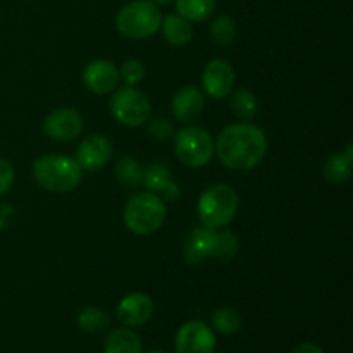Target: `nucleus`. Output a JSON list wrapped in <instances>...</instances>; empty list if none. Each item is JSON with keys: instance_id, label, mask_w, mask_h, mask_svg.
<instances>
[{"instance_id": "obj_29", "label": "nucleus", "mask_w": 353, "mask_h": 353, "mask_svg": "<svg viewBox=\"0 0 353 353\" xmlns=\"http://www.w3.org/2000/svg\"><path fill=\"white\" fill-rule=\"evenodd\" d=\"M14 178H16L14 165L7 159L0 157V196L9 193V190L14 185Z\"/></svg>"}, {"instance_id": "obj_31", "label": "nucleus", "mask_w": 353, "mask_h": 353, "mask_svg": "<svg viewBox=\"0 0 353 353\" xmlns=\"http://www.w3.org/2000/svg\"><path fill=\"white\" fill-rule=\"evenodd\" d=\"M292 353H324V350L319 345L312 343V341H303V343L296 345L292 350Z\"/></svg>"}, {"instance_id": "obj_30", "label": "nucleus", "mask_w": 353, "mask_h": 353, "mask_svg": "<svg viewBox=\"0 0 353 353\" xmlns=\"http://www.w3.org/2000/svg\"><path fill=\"white\" fill-rule=\"evenodd\" d=\"M14 217V207L9 203H2L0 205V231H6L9 228L10 221Z\"/></svg>"}, {"instance_id": "obj_13", "label": "nucleus", "mask_w": 353, "mask_h": 353, "mask_svg": "<svg viewBox=\"0 0 353 353\" xmlns=\"http://www.w3.org/2000/svg\"><path fill=\"white\" fill-rule=\"evenodd\" d=\"M116 314L126 327H140L154 316V302L145 293H130L121 300Z\"/></svg>"}, {"instance_id": "obj_16", "label": "nucleus", "mask_w": 353, "mask_h": 353, "mask_svg": "<svg viewBox=\"0 0 353 353\" xmlns=\"http://www.w3.org/2000/svg\"><path fill=\"white\" fill-rule=\"evenodd\" d=\"M143 185L148 192L155 193L168 202H178L181 196V190L171 179V171L162 162H152L143 172Z\"/></svg>"}, {"instance_id": "obj_18", "label": "nucleus", "mask_w": 353, "mask_h": 353, "mask_svg": "<svg viewBox=\"0 0 353 353\" xmlns=\"http://www.w3.org/2000/svg\"><path fill=\"white\" fill-rule=\"evenodd\" d=\"M352 164H353V145L348 143L345 152L334 154L324 162L323 174L324 179H327L333 185H340L345 183L352 174Z\"/></svg>"}, {"instance_id": "obj_14", "label": "nucleus", "mask_w": 353, "mask_h": 353, "mask_svg": "<svg viewBox=\"0 0 353 353\" xmlns=\"http://www.w3.org/2000/svg\"><path fill=\"white\" fill-rule=\"evenodd\" d=\"M216 233L207 226H199L188 234L183 247V257L188 264H202L207 259L214 257L216 252Z\"/></svg>"}, {"instance_id": "obj_33", "label": "nucleus", "mask_w": 353, "mask_h": 353, "mask_svg": "<svg viewBox=\"0 0 353 353\" xmlns=\"http://www.w3.org/2000/svg\"><path fill=\"white\" fill-rule=\"evenodd\" d=\"M148 353H165V352H161V350H152V352H148Z\"/></svg>"}, {"instance_id": "obj_22", "label": "nucleus", "mask_w": 353, "mask_h": 353, "mask_svg": "<svg viewBox=\"0 0 353 353\" xmlns=\"http://www.w3.org/2000/svg\"><path fill=\"white\" fill-rule=\"evenodd\" d=\"M116 178L119 181V185H123L124 188H140L143 185V165L133 157H123L121 161H117L116 164Z\"/></svg>"}, {"instance_id": "obj_3", "label": "nucleus", "mask_w": 353, "mask_h": 353, "mask_svg": "<svg viewBox=\"0 0 353 353\" xmlns=\"http://www.w3.org/2000/svg\"><path fill=\"white\" fill-rule=\"evenodd\" d=\"M168 209L159 195L152 192L133 193L124 207V224L138 236H148L161 230Z\"/></svg>"}, {"instance_id": "obj_19", "label": "nucleus", "mask_w": 353, "mask_h": 353, "mask_svg": "<svg viewBox=\"0 0 353 353\" xmlns=\"http://www.w3.org/2000/svg\"><path fill=\"white\" fill-rule=\"evenodd\" d=\"M103 353H143L140 336L130 327L110 331L103 345Z\"/></svg>"}, {"instance_id": "obj_25", "label": "nucleus", "mask_w": 353, "mask_h": 353, "mask_svg": "<svg viewBox=\"0 0 353 353\" xmlns=\"http://www.w3.org/2000/svg\"><path fill=\"white\" fill-rule=\"evenodd\" d=\"M210 38L219 47H230L236 40V24L228 14L216 17L210 24Z\"/></svg>"}, {"instance_id": "obj_24", "label": "nucleus", "mask_w": 353, "mask_h": 353, "mask_svg": "<svg viewBox=\"0 0 353 353\" xmlns=\"http://www.w3.org/2000/svg\"><path fill=\"white\" fill-rule=\"evenodd\" d=\"M76 321H78V326L86 333H102L110 326L109 314L99 307H85L79 310Z\"/></svg>"}, {"instance_id": "obj_28", "label": "nucleus", "mask_w": 353, "mask_h": 353, "mask_svg": "<svg viewBox=\"0 0 353 353\" xmlns=\"http://www.w3.org/2000/svg\"><path fill=\"white\" fill-rule=\"evenodd\" d=\"M119 78L123 79L124 83H128V86H137L138 83L143 81L145 78L143 62L138 61V59H130V61H126L121 65Z\"/></svg>"}, {"instance_id": "obj_6", "label": "nucleus", "mask_w": 353, "mask_h": 353, "mask_svg": "<svg viewBox=\"0 0 353 353\" xmlns=\"http://www.w3.org/2000/svg\"><path fill=\"white\" fill-rule=\"evenodd\" d=\"M172 138H174V155L181 164L199 169L212 161L214 138L203 128H183Z\"/></svg>"}, {"instance_id": "obj_32", "label": "nucleus", "mask_w": 353, "mask_h": 353, "mask_svg": "<svg viewBox=\"0 0 353 353\" xmlns=\"http://www.w3.org/2000/svg\"><path fill=\"white\" fill-rule=\"evenodd\" d=\"M150 2L157 3V6H168V3L174 2V0H150Z\"/></svg>"}, {"instance_id": "obj_4", "label": "nucleus", "mask_w": 353, "mask_h": 353, "mask_svg": "<svg viewBox=\"0 0 353 353\" xmlns=\"http://www.w3.org/2000/svg\"><path fill=\"white\" fill-rule=\"evenodd\" d=\"M162 12L150 0H133L121 7L116 16V30L128 40H145L161 30Z\"/></svg>"}, {"instance_id": "obj_5", "label": "nucleus", "mask_w": 353, "mask_h": 353, "mask_svg": "<svg viewBox=\"0 0 353 353\" xmlns=\"http://www.w3.org/2000/svg\"><path fill=\"white\" fill-rule=\"evenodd\" d=\"M238 210V193L230 185L217 183L209 186L200 195L196 203V214H199L202 226L210 230H223L234 219Z\"/></svg>"}, {"instance_id": "obj_8", "label": "nucleus", "mask_w": 353, "mask_h": 353, "mask_svg": "<svg viewBox=\"0 0 353 353\" xmlns=\"http://www.w3.org/2000/svg\"><path fill=\"white\" fill-rule=\"evenodd\" d=\"M178 353H214L217 347L216 334L202 321H188L178 330L174 338Z\"/></svg>"}, {"instance_id": "obj_21", "label": "nucleus", "mask_w": 353, "mask_h": 353, "mask_svg": "<svg viewBox=\"0 0 353 353\" xmlns=\"http://www.w3.org/2000/svg\"><path fill=\"white\" fill-rule=\"evenodd\" d=\"M176 10L190 23H202L214 14L216 0H174Z\"/></svg>"}, {"instance_id": "obj_11", "label": "nucleus", "mask_w": 353, "mask_h": 353, "mask_svg": "<svg viewBox=\"0 0 353 353\" xmlns=\"http://www.w3.org/2000/svg\"><path fill=\"white\" fill-rule=\"evenodd\" d=\"M112 159V143L103 134H90L79 143L76 161L86 171H99Z\"/></svg>"}, {"instance_id": "obj_23", "label": "nucleus", "mask_w": 353, "mask_h": 353, "mask_svg": "<svg viewBox=\"0 0 353 353\" xmlns=\"http://www.w3.org/2000/svg\"><path fill=\"white\" fill-rule=\"evenodd\" d=\"M212 327L221 334H236L243 327V317L233 307H221L212 312Z\"/></svg>"}, {"instance_id": "obj_15", "label": "nucleus", "mask_w": 353, "mask_h": 353, "mask_svg": "<svg viewBox=\"0 0 353 353\" xmlns=\"http://www.w3.org/2000/svg\"><path fill=\"white\" fill-rule=\"evenodd\" d=\"M203 105L205 99L202 90L193 85L179 88L171 100V110L179 123H193L199 119L203 112Z\"/></svg>"}, {"instance_id": "obj_1", "label": "nucleus", "mask_w": 353, "mask_h": 353, "mask_svg": "<svg viewBox=\"0 0 353 353\" xmlns=\"http://www.w3.org/2000/svg\"><path fill=\"white\" fill-rule=\"evenodd\" d=\"M214 152L224 168L231 171H250L268 155V137L255 124L234 123L217 134Z\"/></svg>"}, {"instance_id": "obj_7", "label": "nucleus", "mask_w": 353, "mask_h": 353, "mask_svg": "<svg viewBox=\"0 0 353 353\" xmlns=\"http://www.w3.org/2000/svg\"><path fill=\"white\" fill-rule=\"evenodd\" d=\"M109 105L114 119L128 128H138L150 119V100L134 86L114 90Z\"/></svg>"}, {"instance_id": "obj_27", "label": "nucleus", "mask_w": 353, "mask_h": 353, "mask_svg": "<svg viewBox=\"0 0 353 353\" xmlns=\"http://www.w3.org/2000/svg\"><path fill=\"white\" fill-rule=\"evenodd\" d=\"M148 134L155 141H168L174 137V124L169 117L155 116L148 123Z\"/></svg>"}, {"instance_id": "obj_2", "label": "nucleus", "mask_w": 353, "mask_h": 353, "mask_svg": "<svg viewBox=\"0 0 353 353\" xmlns=\"http://www.w3.org/2000/svg\"><path fill=\"white\" fill-rule=\"evenodd\" d=\"M81 171L76 159L59 154L41 155L33 164L34 181L54 193L72 192L81 183Z\"/></svg>"}, {"instance_id": "obj_10", "label": "nucleus", "mask_w": 353, "mask_h": 353, "mask_svg": "<svg viewBox=\"0 0 353 353\" xmlns=\"http://www.w3.org/2000/svg\"><path fill=\"white\" fill-rule=\"evenodd\" d=\"M203 92L212 99H226L233 92L234 71L233 65L224 59H212L202 72Z\"/></svg>"}, {"instance_id": "obj_17", "label": "nucleus", "mask_w": 353, "mask_h": 353, "mask_svg": "<svg viewBox=\"0 0 353 353\" xmlns=\"http://www.w3.org/2000/svg\"><path fill=\"white\" fill-rule=\"evenodd\" d=\"M162 33L172 47H185L193 40V26L179 14H168L162 17Z\"/></svg>"}, {"instance_id": "obj_9", "label": "nucleus", "mask_w": 353, "mask_h": 353, "mask_svg": "<svg viewBox=\"0 0 353 353\" xmlns=\"http://www.w3.org/2000/svg\"><path fill=\"white\" fill-rule=\"evenodd\" d=\"M43 131L55 141H71L83 131V116L69 107H59L43 119Z\"/></svg>"}, {"instance_id": "obj_12", "label": "nucleus", "mask_w": 353, "mask_h": 353, "mask_svg": "<svg viewBox=\"0 0 353 353\" xmlns=\"http://www.w3.org/2000/svg\"><path fill=\"white\" fill-rule=\"evenodd\" d=\"M83 81L86 88L95 95H105L117 90L119 85V69L116 64L105 59H97L90 62L83 71Z\"/></svg>"}, {"instance_id": "obj_20", "label": "nucleus", "mask_w": 353, "mask_h": 353, "mask_svg": "<svg viewBox=\"0 0 353 353\" xmlns=\"http://www.w3.org/2000/svg\"><path fill=\"white\" fill-rule=\"evenodd\" d=\"M230 105L234 116L243 123L254 119L259 112V100L255 93L248 88H238L236 92L230 93Z\"/></svg>"}, {"instance_id": "obj_26", "label": "nucleus", "mask_w": 353, "mask_h": 353, "mask_svg": "<svg viewBox=\"0 0 353 353\" xmlns=\"http://www.w3.org/2000/svg\"><path fill=\"white\" fill-rule=\"evenodd\" d=\"M238 250H240V241L238 236L233 231H217L216 233V252H214V257L219 259V261H233L236 257Z\"/></svg>"}]
</instances>
